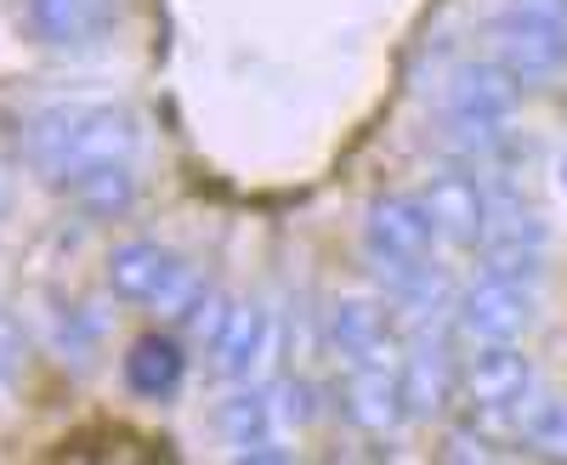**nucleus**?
<instances>
[{
	"label": "nucleus",
	"mask_w": 567,
	"mask_h": 465,
	"mask_svg": "<svg viewBox=\"0 0 567 465\" xmlns=\"http://www.w3.org/2000/svg\"><path fill=\"white\" fill-rule=\"evenodd\" d=\"M136 154V120L114 103H52L23 125V159L52 188H69L74 176L131 165Z\"/></svg>",
	"instance_id": "nucleus-1"
},
{
	"label": "nucleus",
	"mask_w": 567,
	"mask_h": 465,
	"mask_svg": "<svg viewBox=\"0 0 567 465\" xmlns=\"http://www.w3.org/2000/svg\"><path fill=\"white\" fill-rule=\"evenodd\" d=\"M460 403L471 414V432H483L488 443H523L539 409V375L528 352L516 341L477 347V358L460 363Z\"/></svg>",
	"instance_id": "nucleus-2"
},
{
	"label": "nucleus",
	"mask_w": 567,
	"mask_h": 465,
	"mask_svg": "<svg viewBox=\"0 0 567 465\" xmlns=\"http://www.w3.org/2000/svg\"><path fill=\"white\" fill-rule=\"evenodd\" d=\"M494 63L516 85H556L567 74L561 0H511V12L494 23Z\"/></svg>",
	"instance_id": "nucleus-3"
},
{
	"label": "nucleus",
	"mask_w": 567,
	"mask_h": 465,
	"mask_svg": "<svg viewBox=\"0 0 567 465\" xmlns=\"http://www.w3.org/2000/svg\"><path fill=\"white\" fill-rule=\"evenodd\" d=\"M109 290L120 301H131V307H154V312H165L176 323L187 312V301H194L205 285L176 250H165L154 239H131V245H120L109 256Z\"/></svg>",
	"instance_id": "nucleus-4"
},
{
	"label": "nucleus",
	"mask_w": 567,
	"mask_h": 465,
	"mask_svg": "<svg viewBox=\"0 0 567 465\" xmlns=\"http://www.w3.org/2000/svg\"><path fill=\"white\" fill-rule=\"evenodd\" d=\"M454 330L471 347H505L523 341L534 330V290L528 278H505V272H483L477 285H465L454 296Z\"/></svg>",
	"instance_id": "nucleus-5"
},
{
	"label": "nucleus",
	"mask_w": 567,
	"mask_h": 465,
	"mask_svg": "<svg viewBox=\"0 0 567 465\" xmlns=\"http://www.w3.org/2000/svg\"><path fill=\"white\" fill-rule=\"evenodd\" d=\"M363 250L381 267H414V261H437V227L425 199L409 194H381L363 210Z\"/></svg>",
	"instance_id": "nucleus-6"
},
{
	"label": "nucleus",
	"mask_w": 567,
	"mask_h": 465,
	"mask_svg": "<svg viewBox=\"0 0 567 465\" xmlns=\"http://www.w3.org/2000/svg\"><path fill=\"white\" fill-rule=\"evenodd\" d=\"M425 210H432V227H437V239L460 245V250H483L488 239V216H494V182L483 170H443L425 182Z\"/></svg>",
	"instance_id": "nucleus-7"
},
{
	"label": "nucleus",
	"mask_w": 567,
	"mask_h": 465,
	"mask_svg": "<svg viewBox=\"0 0 567 465\" xmlns=\"http://www.w3.org/2000/svg\"><path fill=\"white\" fill-rule=\"evenodd\" d=\"M323 341L347 369L352 363H403V341H398V323L386 312V301H369V296H347L323 312Z\"/></svg>",
	"instance_id": "nucleus-8"
},
{
	"label": "nucleus",
	"mask_w": 567,
	"mask_h": 465,
	"mask_svg": "<svg viewBox=\"0 0 567 465\" xmlns=\"http://www.w3.org/2000/svg\"><path fill=\"white\" fill-rule=\"evenodd\" d=\"M210 358L227 381H239V386H256L272 358H278V318L267 307H233L227 323H221V335L210 341Z\"/></svg>",
	"instance_id": "nucleus-9"
},
{
	"label": "nucleus",
	"mask_w": 567,
	"mask_h": 465,
	"mask_svg": "<svg viewBox=\"0 0 567 465\" xmlns=\"http://www.w3.org/2000/svg\"><path fill=\"white\" fill-rule=\"evenodd\" d=\"M398 381H403L409 421H437L449 403H460V358L449 352L443 335H420L398 363Z\"/></svg>",
	"instance_id": "nucleus-10"
},
{
	"label": "nucleus",
	"mask_w": 567,
	"mask_h": 465,
	"mask_svg": "<svg viewBox=\"0 0 567 465\" xmlns=\"http://www.w3.org/2000/svg\"><path fill=\"white\" fill-rule=\"evenodd\" d=\"M341 414L369 437H392L409 421L398 369L392 363H352L347 381H341Z\"/></svg>",
	"instance_id": "nucleus-11"
},
{
	"label": "nucleus",
	"mask_w": 567,
	"mask_h": 465,
	"mask_svg": "<svg viewBox=\"0 0 567 465\" xmlns=\"http://www.w3.org/2000/svg\"><path fill=\"white\" fill-rule=\"evenodd\" d=\"M23 18L34 40L58 45V52H80L114 29L120 0H23Z\"/></svg>",
	"instance_id": "nucleus-12"
},
{
	"label": "nucleus",
	"mask_w": 567,
	"mask_h": 465,
	"mask_svg": "<svg viewBox=\"0 0 567 465\" xmlns=\"http://www.w3.org/2000/svg\"><path fill=\"white\" fill-rule=\"evenodd\" d=\"M216 421H221V437L239 459H290L284 454V421H278L272 392H261V386L233 392Z\"/></svg>",
	"instance_id": "nucleus-13"
},
{
	"label": "nucleus",
	"mask_w": 567,
	"mask_h": 465,
	"mask_svg": "<svg viewBox=\"0 0 567 465\" xmlns=\"http://www.w3.org/2000/svg\"><path fill=\"white\" fill-rule=\"evenodd\" d=\"M516 108V80L499 69V63H460L449 74V120H465V125H505Z\"/></svg>",
	"instance_id": "nucleus-14"
},
{
	"label": "nucleus",
	"mask_w": 567,
	"mask_h": 465,
	"mask_svg": "<svg viewBox=\"0 0 567 465\" xmlns=\"http://www.w3.org/2000/svg\"><path fill=\"white\" fill-rule=\"evenodd\" d=\"M182 375H187V352H182V341H171V335H142L131 352H125V386L136 392V397H171L176 386H182Z\"/></svg>",
	"instance_id": "nucleus-15"
},
{
	"label": "nucleus",
	"mask_w": 567,
	"mask_h": 465,
	"mask_svg": "<svg viewBox=\"0 0 567 465\" xmlns=\"http://www.w3.org/2000/svg\"><path fill=\"white\" fill-rule=\"evenodd\" d=\"M63 194H69V205H74L80 216L114 221V216H125V210L136 205V176H131V165H103V170L74 176Z\"/></svg>",
	"instance_id": "nucleus-16"
},
{
	"label": "nucleus",
	"mask_w": 567,
	"mask_h": 465,
	"mask_svg": "<svg viewBox=\"0 0 567 465\" xmlns=\"http://www.w3.org/2000/svg\"><path fill=\"white\" fill-rule=\"evenodd\" d=\"M523 443L545 459H567V403H539Z\"/></svg>",
	"instance_id": "nucleus-17"
},
{
	"label": "nucleus",
	"mask_w": 567,
	"mask_h": 465,
	"mask_svg": "<svg viewBox=\"0 0 567 465\" xmlns=\"http://www.w3.org/2000/svg\"><path fill=\"white\" fill-rule=\"evenodd\" d=\"M272 403H278L284 437H290V432H307V426L318 421V386H312V381H284V386L272 392Z\"/></svg>",
	"instance_id": "nucleus-18"
},
{
	"label": "nucleus",
	"mask_w": 567,
	"mask_h": 465,
	"mask_svg": "<svg viewBox=\"0 0 567 465\" xmlns=\"http://www.w3.org/2000/svg\"><path fill=\"white\" fill-rule=\"evenodd\" d=\"M58 347L69 352V358H85L91 347H97V318H85V307H69V312H58Z\"/></svg>",
	"instance_id": "nucleus-19"
},
{
	"label": "nucleus",
	"mask_w": 567,
	"mask_h": 465,
	"mask_svg": "<svg viewBox=\"0 0 567 465\" xmlns=\"http://www.w3.org/2000/svg\"><path fill=\"white\" fill-rule=\"evenodd\" d=\"M29 347H23V330H18V318L12 312H0V386H7L18 369H23Z\"/></svg>",
	"instance_id": "nucleus-20"
},
{
	"label": "nucleus",
	"mask_w": 567,
	"mask_h": 465,
	"mask_svg": "<svg viewBox=\"0 0 567 465\" xmlns=\"http://www.w3.org/2000/svg\"><path fill=\"white\" fill-rule=\"evenodd\" d=\"M561 188H567V159H561Z\"/></svg>",
	"instance_id": "nucleus-21"
}]
</instances>
